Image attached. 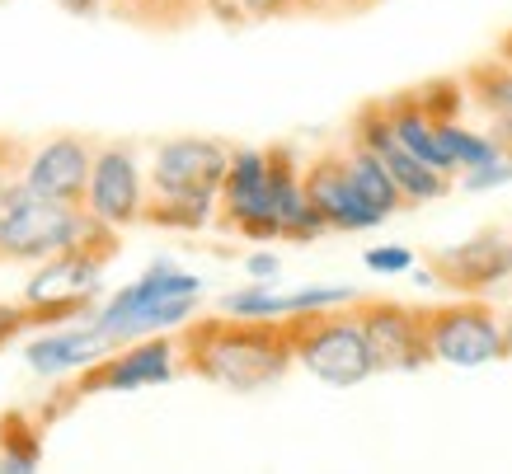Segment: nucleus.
Returning <instances> with one entry per match:
<instances>
[{
    "label": "nucleus",
    "mask_w": 512,
    "mask_h": 474,
    "mask_svg": "<svg viewBox=\"0 0 512 474\" xmlns=\"http://www.w3.org/2000/svg\"><path fill=\"white\" fill-rule=\"evenodd\" d=\"M362 263H367L372 273H409V268H414V254L404 245H381V249H367Z\"/></svg>",
    "instance_id": "obj_21"
},
{
    "label": "nucleus",
    "mask_w": 512,
    "mask_h": 474,
    "mask_svg": "<svg viewBox=\"0 0 512 474\" xmlns=\"http://www.w3.org/2000/svg\"><path fill=\"white\" fill-rule=\"evenodd\" d=\"M141 174L132 151L123 146H109V151L94 155V174H90V212L109 226H127V221H141Z\"/></svg>",
    "instance_id": "obj_13"
},
{
    "label": "nucleus",
    "mask_w": 512,
    "mask_h": 474,
    "mask_svg": "<svg viewBox=\"0 0 512 474\" xmlns=\"http://www.w3.org/2000/svg\"><path fill=\"white\" fill-rule=\"evenodd\" d=\"M90 174H94L90 146L80 137H57L29 160L24 188L52 202H80V198H90Z\"/></svg>",
    "instance_id": "obj_12"
},
{
    "label": "nucleus",
    "mask_w": 512,
    "mask_h": 474,
    "mask_svg": "<svg viewBox=\"0 0 512 474\" xmlns=\"http://www.w3.org/2000/svg\"><path fill=\"white\" fill-rule=\"evenodd\" d=\"M245 19H287L301 15V0H235Z\"/></svg>",
    "instance_id": "obj_23"
},
{
    "label": "nucleus",
    "mask_w": 512,
    "mask_h": 474,
    "mask_svg": "<svg viewBox=\"0 0 512 474\" xmlns=\"http://www.w3.org/2000/svg\"><path fill=\"white\" fill-rule=\"evenodd\" d=\"M306 198L329 230H372L381 226V216L367 207V198L357 193L353 169H348V151H320L306 165Z\"/></svg>",
    "instance_id": "obj_10"
},
{
    "label": "nucleus",
    "mask_w": 512,
    "mask_h": 474,
    "mask_svg": "<svg viewBox=\"0 0 512 474\" xmlns=\"http://www.w3.org/2000/svg\"><path fill=\"white\" fill-rule=\"evenodd\" d=\"M292 357V320L268 324L231 315V320H207L188 329V362L231 390H259V385L278 381Z\"/></svg>",
    "instance_id": "obj_1"
},
{
    "label": "nucleus",
    "mask_w": 512,
    "mask_h": 474,
    "mask_svg": "<svg viewBox=\"0 0 512 474\" xmlns=\"http://www.w3.org/2000/svg\"><path fill=\"white\" fill-rule=\"evenodd\" d=\"M353 315L367 334L376 371H414L433 357L428 343V306L404 301H353Z\"/></svg>",
    "instance_id": "obj_5"
},
{
    "label": "nucleus",
    "mask_w": 512,
    "mask_h": 474,
    "mask_svg": "<svg viewBox=\"0 0 512 474\" xmlns=\"http://www.w3.org/2000/svg\"><path fill=\"white\" fill-rule=\"evenodd\" d=\"M66 5H76V10H90L94 0H66Z\"/></svg>",
    "instance_id": "obj_26"
},
{
    "label": "nucleus",
    "mask_w": 512,
    "mask_h": 474,
    "mask_svg": "<svg viewBox=\"0 0 512 474\" xmlns=\"http://www.w3.org/2000/svg\"><path fill=\"white\" fill-rule=\"evenodd\" d=\"M174 376V343L170 338H151L132 348L127 357H118L104 376H94V385L104 390H137V385H156V381H170Z\"/></svg>",
    "instance_id": "obj_14"
},
{
    "label": "nucleus",
    "mask_w": 512,
    "mask_h": 474,
    "mask_svg": "<svg viewBox=\"0 0 512 474\" xmlns=\"http://www.w3.org/2000/svg\"><path fill=\"white\" fill-rule=\"evenodd\" d=\"M113 235L109 221L80 216L76 202H52L29 193L24 184H0V254L10 259H43L66 254L85 240Z\"/></svg>",
    "instance_id": "obj_2"
},
{
    "label": "nucleus",
    "mask_w": 512,
    "mask_h": 474,
    "mask_svg": "<svg viewBox=\"0 0 512 474\" xmlns=\"http://www.w3.org/2000/svg\"><path fill=\"white\" fill-rule=\"evenodd\" d=\"M428 343H433V357H442L451 367H484V362H498L512 352L503 320L484 301L428 306Z\"/></svg>",
    "instance_id": "obj_4"
},
{
    "label": "nucleus",
    "mask_w": 512,
    "mask_h": 474,
    "mask_svg": "<svg viewBox=\"0 0 512 474\" xmlns=\"http://www.w3.org/2000/svg\"><path fill=\"white\" fill-rule=\"evenodd\" d=\"M113 338L99 334V329H85V334H52V338H38L29 348V367L33 371H71V367H85L94 362L99 352L109 348Z\"/></svg>",
    "instance_id": "obj_16"
},
{
    "label": "nucleus",
    "mask_w": 512,
    "mask_h": 474,
    "mask_svg": "<svg viewBox=\"0 0 512 474\" xmlns=\"http://www.w3.org/2000/svg\"><path fill=\"white\" fill-rule=\"evenodd\" d=\"M0 474H38V446H33L29 437H24V446H5Z\"/></svg>",
    "instance_id": "obj_24"
},
{
    "label": "nucleus",
    "mask_w": 512,
    "mask_h": 474,
    "mask_svg": "<svg viewBox=\"0 0 512 474\" xmlns=\"http://www.w3.org/2000/svg\"><path fill=\"white\" fill-rule=\"evenodd\" d=\"M292 343L301 367L320 376L325 385H357L376 371L357 315H334V306L311 310V315H292Z\"/></svg>",
    "instance_id": "obj_3"
},
{
    "label": "nucleus",
    "mask_w": 512,
    "mask_h": 474,
    "mask_svg": "<svg viewBox=\"0 0 512 474\" xmlns=\"http://www.w3.org/2000/svg\"><path fill=\"white\" fill-rule=\"evenodd\" d=\"M348 169H353L357 193L367 198V207H372L381 221H386L390 212L409 207V202H404V193H400V184H395V179H390V169L381 165V155L367 151L362 141H353V146H348Z\"/></svg>",
    "instance_id": "obj_15"
},
{
    "label": "nucleus",
    "mask_w": 512,
    "mask_h": 474,
    "mask_svg": "<svg viewBox=\"0 0 512 474\" xmlns=\"http://www.w3.org/2000/svg\"><path fill=\"white\" fill-rule=\"evenodd\" d=\"M433 282L451 291H489L512 277V230H480L466 245L437 249L428 263Z\"/></svg>",
    "instance_id": "obj_9"
},
{
    "label": "nucleus",
    "mask_w": 512,
    "mask_h": 474,
    "mask_svg": "<svg viewBox=\"0 0 512 474\" xmlns=\"http://www.w3.org/2000/svg\"><path fill=\"white\" fill-rule=\"evenodd\" d=\"M188 291H202L198 277L179 273L174 263H151L146 277H137L132 287H123L109 306L99 310L94 329L109 334V338H132V329H137V320L146 315V310H156L160 301H170V296H188Z\"/></svg>",
    "instance_id": "obj_11"
},
{
    "label": "nucleus",
    "mask_w": 512,
    "mask_h": 474,
    "mask_svg": "<svg viewBox=\"0 0 512 474\" xmlns=\"http://www.w3.org/2000/svg\"><path fill=\"white\" fill-rule=\"evenodd\" d=\"M503 334H508V348H512V315H508V320H503Z\"/></svg>",
    "instance_id": "obj_27"
},
{
    "label": "nucleus",
    "mask_w": 512,
    "mask_h": 474,
    "mask_svg": "<svg viewBox=\"0 0 512 474\" xmlns=\"http://www.w3.org/2000/svg\"><path fill=\"white\" fill-rule=\"evenodd\" d=\"M141 221L151 226H174V230H202L212 221V202H193V198H151L141 207Z\"/></svg>",
    "instance_id": "obj_19"
},
{
    "label": "nucleus",
    "mask_w": 512,
    "mask_h": 474,
    "mask_svg": "<svg viewBox=\"0 0 512 474\" xmlns=\"http://www.w3.org/2000/svg\"><path fill=\"white\" fill-rule=\"evenodd\" d=\"M466 94L489 118H512V66L480 62L466 71Z\"/></svg>",
    "instance_id": "obj_17"
},
{
    "label": "nucleus",
    "mask_w": 512,
    "mask_h": 474,
    "mask_svg": "<svg viewBox=\"0 0 512 474\" xmlns=\"http://www.w3.org/2000/svg\"><path fill=\"white\" fill-rule=\"evenodd\" d=\"M353 141H362L367 151L381 155V165L390 169V179L400 184V193H404L409 207H423V202H437V198H447L451 193L447 174L433 169V165H423L419 155L395 137V127H390V118H386V104H367L362 113H357Z\"/></svg>",
    "instance_id": "obj_7"
},
{
    "label": "nucleus",
    "mask_w": 512,
    "mask_h": 474,
    "mask_svg": "<svg viewBox=\"0 0 512 474\" xmlns=\"http://www.w3.org/2000/svg\"><path fill=\"white\" fill-rule=\"evenodd\" d=\"M301 10H311V0H301Z\"/></svg>",
    "instance_id": "obj_28"
},
{
    "label": "nucleus",
    "mask_w": 512,
    "mask_h": 474,
    "mask_svg": "<svg viewBox=\"0 0 512 474\" xmlns=\"http://www.w3.org/2000/svg\"><path fill=\"white\" fill-rule=\"evenodd\" d=\"M498 184H512V160H508V155H498L494 165L470 169V174H466V188H470V193H484V188H498Z\"/></svg>",
    "instance_id": "obj_22"
},
{
    "label": "nucleus",
    "mask_w": 512,
    "mask_h": 474,
    "mask_svg": "<svg viewBox=\"0 0 512 474\" xmlns=\"http://www.w3.org/2000/svg\"><path fill=\"white\" fill-rule=\"evenodd\" d=\"M437 137H442V146H447L451 165L456 169H484L498 160V146L494 137H480V132H466L461 123H437Z\"/></svg>",
    "instance_id": "obj_18"
},
{
    "label": "nucleus",
    "mask_w": 512,
    "mask_h": 474,
    "mask_svg": "<svg viewBox=\"0 0 512 474\" xmlns=\"http://www.w3.org/2000/svg\"><path fill=\"white\" fill-rule=\"evenodd\" d=\"M221 226L240 230L249 240H282L268 151H231V169L221 184Z\"/></svg>",
    "instance_id": "obj_6"
},
{
    "label": "nucleus",
    "mask_w": 512,
    "mask_h": 474,
    "mask_svg": "<svg viewBox=\"0 0 512 474\" xmlns=\"http://www.w3.org/2000/svg\"><path fill=\"white\" fill-rule=\"evenodd\" d=\"M278 254H254V259H249V273L254 277H278Z\"/></svg>",
    "instance_id": "obj_25"
},
{
    "label": "nucleus",
    "mask_w": 512,
    "mask_h": 474,
    "mask_svg": "<svg viewBox=\"0 0 512 474\" xmlns=\"http://www.w3.org/2000/svg\"><path fill=\"white\" fill-rule=\"evenodd\" d=\"M202 0H123L118 10L127 19H141V24H184V19L198 15Z\"/></svg>",
    "instance_id": "obj_20"
},
{
    "label": "nucleus",
    "mask_w": 512,
    "mask_h": 474,
    "mask_svg": "<svg viewBox=\"0 0 512 474\" xmlns=\"http://www.w3.org/2000/svg\"><path fill=\"white\" fill-rule=\"evenodd\" d=\"M231 169V151L221 141L184 137L165 141L156 151V193L160 198H193V202H217L221 184Z\"/></svg>",
    "instance_id": "obj_8"
}]
</instances>
